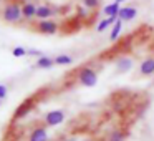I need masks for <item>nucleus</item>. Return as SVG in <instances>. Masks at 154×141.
<instances>
[{
	"mask_svg": "<svg viewBox=\"0 0 154 141\" xmlns=\"http://www.w3.org/2000/svg\"><path fill=\"white\" fill-rule=\"evenodd\" d=\"M0 15H2V20H4L5 24H12V25L20 24V22L23 20V15H22V4H18V2H15V0L5 2Z\"/></svg>",
	"mask_w": 154,
	"mask_h": 141,
	"instance_id": "1",
	"label": "nucleus"
},
{
	"mask_svg": "<svg viewBox=\"0 0 154 141\" xmlns=\"http://www.w3.org/2000/svg\"><path fill=\"white\" fill-rule=\"evenodd\" d=\"M78 81H80V85H83V86L91 88L98 83V73L91 67H83L78 71Z\"/></svg>",
	"mask_w": 154,
	"mask_h": 141,
	"instance_id": "2",
	"label": "nucleus"
},
{
	"mask_svg": "<svg viewBox=\"0 0 154 141\" xmlns=\"http://www.w3.org/2000/svg\"><path fill=\"white\" fill-rule=\"evenodd\" d=\"M60 28V25L57 24L55 20L48 18V20H38V24L35 25V30L42 35H55Z\"/></svg>",
	"mask_w": 154,
	"mask_h": 141,
	"instance_id": "3",
	"label": "nucleus"
},
{
	"mask_svg": "<svg viewBox=\"0 0 154 141\" xmlns=\"http://www.w3.org/2000/svg\"><path fill=\"white\" fill-rule=\"evenodd\" d=\"M65 118H66V114H65L63 110H51L43 116V121L45 126H58L65 121Z\"/></svg>",
	"mask_w": 154,
	"mask_h": 141,
	"instance_id": "4",
	"label": "nucleus"
},
{
	"mask_svg": "<svg viewBox=\"0 0 154 141\" xmlns=\"http://www.w3.org/2000/svg\"><path fill=\"white\" fill-rule=\"evenodd\" d=\"M37 7L38 5L32 0H27L22 4V15H23V20H33L37 18Z\"/></svg>",
	"mask_w": 154,
	"mask_h": 141,
	"instance_id": "5",
	"label": "nucleus"
},
{
	"mask_svg": "<svg viewBox=\"0 0 154 141\" xmlns=\"http://www.w3.org/2000/svg\"><path fill=\"white\" fill-rule=\"evenodd\" d=\"M55 15H57V8L51 7V5L43 4V5H38L37 7V18L38 20H48V18L55 17Z\"/></svg>",
	"mask_w": 154,
	"mask_h": 141,
	"instance_id": "6",
	"label": "nucleus"
},
{
	"mask_svg": "<svg viewBox=\"0 0 154 141\" xmlns=\"http://www.w3.org/2000/svg\"><path fill=\"white\" fill-rule=\"evenodd\" d=\"M28 141H48V131L47 126H37L30 131Z\"/></svg>",
	"mask_w": 154,
	"mask_h": 141,
	"instance_id": "7",
	"label": "nucleus"
},
{
	"mask_svg": "<svg viewBox=\"0 0 154 141\" xmlns=\"http://www.w3.org/2000/svg\"><path fill=\"white\" fill-rule=\"evenodd\" d=\"M137 15V8L136 7H121L118 18H121L123 22H131L133 18H136Z\"/></svg>",
	"mask_w": 154,
	"mask_h": 141,
	"instance_id": "8",
	"label": "nucleus"
},
{
	"mask_svg": "<svg viewBox=\"0 0 154 141\" xmlns=\"http://www.w3.org/2000/svg\"><path fill=\"white\" fill-rule=\"evenodd\" d=\"M139 73L143 75V77H151V75H154V57H149L144 61H141Z\"/></svg>",
	"mask_w": 154,
	"mask_h": 141,
	"instance_id": "9",
	"label": "nucleus"
},
{
	"mask_svg": "<svg viewBox=\"0 0 154 141\" xmlns=\"http://www.w3.org/2000/svg\"><path fill=\"white\" fill-rule=\"evenodd\" d=\"M131 68H133V60L131 58H119V60L116 61V70L119 71V73H126V71H129Z\"/></svg>",
	"mask_w": 154,
	"mask_h": 141,
	"instance_id": "10",
	"label": "nucleus"
},
{
	"mask_svg": "<svg viewBox=\"0 0 154 141\" xmlns=\"http://www.w3.org/2000/svg\"><path fill=\"white\" fill-rule=\"evenodd\" d=\"M55 65V58H51V57H40L37 60V63H35V67L37 68H43V70H47V68H51Z\"/></svg>",
	"mask_w": 154,
	"mask_h": 141,
	"instance_id": "11",
	"label": "nucleus"
},
{
	"mask_svg": "<svg viewBox=\"0 0 154 141\" xmlns=\"http://www.w3.org/2000/svg\"><path fill=\"white\" fill-rule=\"evenodd\" d=\"M116 20H118V17H106L104 20H101L100 24H98L96 32H98V33H101V32H104L108 27H113V25L116 24Z\"/></svg>",
	"mask_w": 154,
	"mask_h": 141,
	"instance_id": "12",
	"label": "nucleus"
},
{
	"mask_svg": "<svg viewBox=\"0 0 154 141\" xmlns=\"http://www.w3.org/2000/svg\"><path fill=\"white\" fill-rule=\"evenodd\" d=\"M121 30H123V20H121V18H118V20H116V24L113 25V28H111L109 40H111V42L118 40V37L121 35Z\"/></svg>",
	"mask_w": 154,
	"mask_h": 141,
	"instance_id": "13",
	"label": "nucleus"
},
{
	"mask_svg": "<svg viewBox=\"0 0 154 141\" xmlns=\"http://www.w3.org/2000/svg\"><path fill=\"white\" fill-rule=\"evenodd\" d=\"M119 8H121V5L116 4V2H113V4L106 5L103 12H104V15H106V17H118V14H119Z\"/></svg>",
	"mask_w": 154,
	"mask_h": 141,
	"instance_id": "14",
	"label": "nucleus"
},
{
	"mask_svg": "<svg viewBox=\"0 0 154 141\" xmlns=\"http://www.w3.org/2000/svg\"><path fill=\"white\" fill-rule=\"evenodd\" d=\"M124 139H126V133H124V131H121V130L111 131L109 138H108V141H124Z\"/></svg>",
	"mask_w": 154,
	"mask_h": 141,
	"instance_id": "15",
	"label": "nucleus"
},
{
	"mask_svg": "<svg viewBox=\"0 0 154 141\" xmlns=\"http://www.w3.org/2000/svg\"><path fill=\"white\" fill-rule=\"evenodd\" d=\"M73 63V58L70 55H58L55 57V65H71Z\"/></svg>",
	"mask_w": 154,
	"mask_h": 141,
	"instance_id": "16",
	"label": "nucleus"
},
{
	"mask_svg": "<svg viewBox=\"0 0 154 141\" xmlns=\"http://www.w3.org/2000/svg\"><path fill=\"white\" fill-rule=\"evenodd\" d=\"M12 55H14L15 58H22V57H25V55H28V50L23 47H15L14 50H12Z\"/></svg>",
	"mask_w": 154,
	"mask_h": 141,
	"instance_id": "17",
	"label": "nucleus"
},
{
	"mask_svg": "<svg viewBox=\"0 0 154 141\" xmlns=\"http://www.w3.org/2000/svg\"><path fill=\"white\" fill-rule=\"evenodd\" d=\"M83 5L88 10H96L100 7V0H83Z\"/></svg>",
	"mask_w": 154,
	"mask_h": 141,
	"instance_id": "18",
	"label": "nucleus"
},
{
	"mask_svg": "<svg viewBox=\"0 0 154 141\" xmlns=\"http://www.w3.org/2000/svg\"><path fill=\"white\" fill-rule=\"evenodd\" d=\"M28 55H30V57H37V58L43 57V53H42L40 50H37V48H30V50H28Z\"/></svg>",
	"mask_w": 154,
	"mask_h": 141,
	"instance_id": "19",
	"label": "nucleus"
},
{
	"mask_svg": "<svg viewBox=\"0 0 154 141\" xmlns=\"http://www.w3.org/2000/svg\"><path fill=\"white\" fill-rule=\"evenodd\" d=\"M7 96V86L5 85H0V100H4Z\"/></svg>",
	"mask_w": 154,
	"mask_h": 141,
	"instance_id": "20",
	"label": "nucleus"
},
{
	"mask_svg": "<svg viewBox=\"0 0 154 141\" xmlns=\"http://www.w3.org/2000/svg\"><path fill=\"white\" fill-rule=\"evenodd\" d=\"M114 2H116V4H119V5H121V4H124V0H114Z\"/></svg>",
	"mask_w": 154,
	"mask_h": 141,
	"instance_id": "21",
	"label": "nucleus"
},
{
	"mask_svg": "<svg viewBox=\"0 0 154 141\" xmlns=\"http://www.w3.org/2000/svg\"><path fill=\"white\" fill-rule=\"evenodd\" d=\"M66 141H76V138H68Z\"/></svg>",
	"mask_w": 154,
	"mask_h": 141,
	"instance_id": "22",
	"label": "nucleus"
},
{
	"mask_svg": "<svg viewBox=\"0 0 154 141\" xmlns=\"http://www.w3.org/2000/svg\"><path fill=\"white\" fill-rule=\"evenodd\" d=\"M86 141H94V139H86Z\"/></svg>",
	"mask_w": 154,
	"mask_h": 141,
	"instance_id": "23",
	"label": "nucleus"
},
{
	"mask_svg": "<svg viewBox=\"0 0 154 141\" xmlns=\"http://www.w3.org/2000/svg\"><path fill=\"white\" fill-rule=\"evenodd\" d=\"M0 105H2V100H0Z\"/></svg>",
	"mask_w": 154,
	"mask_h": 141,
	"instance_id": "24",
	"label": "nucleus"
}]
</instances>
